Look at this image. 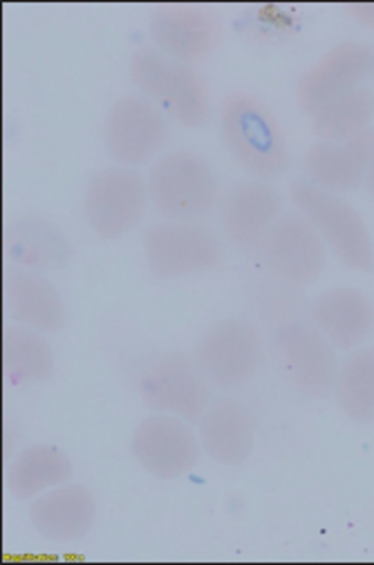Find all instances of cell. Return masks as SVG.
<instances>
[{
    "label": "cell",
    "mask_w": 374,
    "mask_h": 565,
    "mask_svg": "<svg viewBox=\"0 0 374 565\" xmlns=\"http://www.w3.org/2000/svg\"><path fill=\"white\" fill-rule=\"evenodd\" d=\"M220 132L224 149L258 180L282 178L291 167L289 145L278 115L258 95L238 90L222 99Z\"/></svg>",
    "instance_id": "6da1fadb"
},
{
    "label": "cell",
    "mask_w": 374,
    "mask_h": 565,
    "mask_svg": "<svg viewBox=\"0 0 374 565\" xmlns=\"http://www.w3.org/2000/svg\"><path fill=\"white\" fill-rule=\"evenodd\" d=\"M148 202L171 223H200L217 204L220 180L206 158L180 149L162 156L146 175Z\"/></svg>",
    "instance_id": "7a4b0ae2"
},
{
    "label": "cell",
    "mask_w": 374,
    "mask_h": 565,
    "mask_svg": "<svg viewBox=\"0 0 374 565\" xmlns=\"http://www.w3.org/2000/svg\"><path fill=\"white\" fill-rule=\"evenodd\" d=\"M132 86L186 128H202L211 115L204 77L195 65L169 58L158 47H139L130 58Z\"/></svg>",
    "instance_id": "3957f363"
},
{
    "label": "cell",
    "mask_w": 374,
    "mask_h": 565,
    "mask_svg": "<svg viewBox=\"0 0 374 565\" xmlns=\"http://www.w3.org/2000/svg\"><path fill=\"white\" fill-rule=\"evenodd\" d=\"M289 198L345 267L363 274L374 271V243L356 206L308 180L291 182Z\"/></svg>",
    "instance_id": "277c9868"
},
{
    "label": "cell",
    "mask_w": 374,
    "mask_h": 565,
    "mask_svg": "<svg viewBox=\"0 0 374 565\" xmlns=\"http://www.w3.org/2000/svg\"><path fill=\"white\" fill-rule=\"evenodd\" d=\"M263 355L265 343L254 323L222 319L200 337L193 360L211 386L234 391L256 377Z\"/></svg>",
    "instance_id": "5b68a950"
},
{
    "label": "cell",
    "mask_w": 374,
    "mask_h": 565,
    "mask_svg": "<svg viewBox=\"0 0 374 565\" xmlns=\"http://www.w3.org/2000/svg\"><path fill=\"white\" fill-rule=\"evenodd\" d=\"M274 355L289 384L306 397L325 399L334 393L339 373L336 348L314 323L289 321L271 334Z\"/></svg>",
    "instance_id": "8992f818"
},
{
    "label": "cell",
    "mask_w": 374,
    "mask_h": 565,
    "mask_svg": "<svg viewBox=\"0 0 374 565\" xmlns=\"http://www.w3.org/2000/svg\"><path fill=\"white\" fill-rule=\"evenodd\" d=\"M146 206V178L132 167H108L88 180L84 193L86 223L104 241L130 234L141 223Z\"/></svg>",
    "instance_id": "52a82bcc"
},
{
    "label": "cell",
    "mask_w": 374,
    "mask_h": 565,
    "mask_svg": "<svg viewBox=\"0 0 374 565\" xmlns=\"http://www.w3.org/2000/svg\"><path fill=\"white\" fill-rule=\"evenodd\" d=\"M143 258L160 278L204 274L222 263L217 234L202 223H156L143 234Z\"/></svg>",
    "instance_id": "ba28073f"
},
{
    "label": "cell",
    "mask_w": 374,
    "mask_h": 565,
    "mask_svg": "<svg viewBox=\"0 0 374 565\" xmlns=\"http://www.w3.org/2000/svg\"><path fill=\"white\" fill-rule=\"evenodd\" d=\"M169 121L164 110L143 95L119 97L104 119V145L121 167L153 160L167 145Z\"/></svg>",
    "instance_id": "9c48e42d"
},
{
    "label": "cell",
    "mask_w": 374,
    "mask_h": 565,
    "mask_svg": "<svg viewBox=\"0 0 374 565\" xmlns=\"http://www.w3.org/2000/svg\"><path fill=\"white\" fill-rule=\"evenodd\" d=\"M139 395L153 413L178 415L186 422H200L211 404V384L200 373L193 358L184 352H167L158 358L139 382Z\"/></svg>",
    "instance_id": "30bf717a"
},
{
    "label": "cell",
    "mask_w": 374,
    "mask_h": 565,
    "mask_svg": "<svg viewBox=\"0 0 374 565\" xmlns=\"http://www.w3.org/2000/svg\"><path fill=\"white\" fill-rule=\"evenodd\" d=\"M132 454L153 478L178 480L197 467L202 445L186 419L153 413L135 427Z\"/></svg>",
    "instance_id": "8fae6325"
},
{
    "label": "cell",
    "mask_w": 374,
    "mask_h": 565,
    "mask_svg": "<svg viewBox=\"0 0 374 565\" xmlns=\"http://www.w3.org/2000/svg\"><path fill=\"white\" fill-rule=\"evenodd\" d=\"M260 252L274 276L298 288L312 286L328 265V245L303 214H282Z\"/></svg>",
    "instance_id": "7c38bea8"
},
{
    "label": "cell",
    "mask_w": 374,
    "mask_h": 565,
    "mask_svg": "<svg viewBox=\"0 0 374 565\" xmlns=\"http://www.w3.org/2000/svg\"><path fill=\"white\" fill-rule=\"evenodd\" d=\"M372 67V47L356 41H345L328 50L303 77L298 79V104L312 117L330 99L365 86Z\"/></svg>",
    "instance_id": "4fadbf2b"
},
{
    "label": "cell",
    "mask_w": 374,
    "mask_h": 565,
    "mask_svg": "<svg viewBox=\"0 0 374 565\" xmlns=\"http://www.w3.org/2000/svg\"><path fill=\"white\" fill-rule=\"evenodd\" d=\"M153 45L173 61L193 65L213 54L222 41L220 21L202 8L169 6L153 12L148 23Z\"/></svg>",
    "instance_id": "5bb4252c"
},
{
    "label": "cell",
    "mask_w": 374,
    "mask_h": 565,
    "mask_svg": "<svg viewBox=\"0 0 374 565\" xmlns=\"http://www.w3.org/2000/svg\"><path fill=\"white\" fill-rule=\"evenodd\" d=\"M285 214L282 195L267 182L254 180L234 186L220 209L224 236L243 252H260L265 236Z\"/></svg>",
    "instance_id": "9a60e30c"
},
{
    "label": "cell",
    "mask_w": 374,
    "mask_h": 565,
    "mask_svg": "<svg viewBox=\"0 0 374 565\" xmlns=\"http://www.w3.org/2000/svg\"><path fill=\"white\" fill-rule=\"evenodd\" d=\"M202 451L217 465L241 467L256 447V429L252 411L232 397L213 399L197 422Z\"/></svg>",
    "instance_id": "2e32d148"
},
{
    "label": "cell",
    "mask_w": 374,
    "mask_h": 565,
    "mask_svg": "<svg viewBox=\"0 0 374 565\" xmlns=\"http://www.w3.org/2000/svg\"><path fill=\"white\" fill-rule=\"evenodd\" d=\"M30 521L50 543H74L90 534L97 521V501L84 484H61L34 499Z\"/></svg>",
    "instance_id": "e0dca14e"
},
{
    "label": "cell",
    "mask_w": 374,
    "mask_h": 565,
    "mask_svg": "<svg viewBox=\"0 0 374 565\" xmlns=\"http://www.w3.org/2000/svg\"><path fill=\"white\" fill-rule=\"evenodd\" d=\"M372 149L374 128L348 141H317L303 160L308 182L334 195L359 191L365 184Z\"/></svg>",
    "instance_id": "ac0fdd59"
},
{
    "label": "cell",
    "mask_w": 374,
    "mask_h": 565,
    "mask_svg": "<svg viewBox=\"0 0 374 565\" xmlns=\"http://www.w3.org/2000/svg\"><path fill=\"white\" fill-rule=\"evenodd\" d=\"M312 323L336 350H356L374 332V303L356 288H330L310 308Z\"/></svg>",
    "instance_id": "d6986e66"
},
{
    "label": "cell",
    "mask_w": 374,
    "mask_h": 565,
    "mask_svg": "<svg viewBox=\"0 0 374 565\" xmlns=\"http://www.w3.org/2000/svg\"><path fill=\"white\" fill-rule=\"evenodd\" d=\"M6 303L17 323L43 334H56L65 326V303L52 280L17 269L6 278Z\"/></svg>",
    "instance_id": "ffe728a7"
},
{
    "label": "cell",
    "mask_w": 374,
    "mask_h": 565,
    "mask_svg": "<svg viewBox=\"0 0 374 565\" xmlns=\"http://www.w3.org/2000/svg\"><path fill=\"white\" fill-rule=\"evenodd\" d=\"M74 465L65 451L54 445H32L23 449L8 469V491L19 501H32L41 493L70 482Z\"/></svg>",
    "instance_id": "44dd1931"
},
{
    "label": "cell",
    "mask_w": 374,
    "mask_h": 565,
    "mask_svg": "<svg viewBox=\"0 0 374 565\" xmlns=\"http://www.w3.org/2000/svg\"><path fill=\"white\" fill-rule=\"evenodd\" d=\"M6 377L14 386L43 384L54 377L56 360L43 332L28 326H10L3 334Z\"/></svg>",
    "instance_id": "7402d4cb"
},
{
    "label": "cell",
    "mask_w": 374,
    "mask_h": 565,
    "mask_svg": "<svg viewBox=\"0 0 374 565\" xmlns=\"http://www.w3.org/2000/svg\"><path fill=\"white\" fill-rule=\"evenodd\" d=\"M312 132L319 141H348L372 128L374 90L354 88L323 104L312 117Z\"/></svg>",
    "instance_id": "603a6c76"
},
{
    "label": "cell",
    "mask_w": 374,
    "mask_h": 565,
    "mask_svg": "<svg viewBox=\"0 0 374 565\" xmlns=\"http://www.w3.org/2000/svg\"><path fill=\"white\" fill-rule=\"evenodd\" d=\"M334 397L352 422H374V348H356L339 364Z\"/></svg>",
    "instance_id": "cb8c5ba5"
},
{
    "label": "cell",
    "mask_w": 374,
    "mask_h": 565,
    "mask_svg": "<svg viewBox=\"0 0 374 565\" xmlns=\"http://www.w3.org/2000/svg\"><path fill=\"white\" fill-rule=\"evenodd\" d=\"M8 249L12 258L32 269L61 267L72 254L65 236L52 223L41 218L14 223L12 232L8 234Z\"/></svg>",
    "instance_id": "d4e9b609"
},
{
    "label": "cell",
    "mask_w": 374,
    "mask_h": 565,
    "mask_svg": "<svg viewBox=\"0 0 374 565\" xmlns=\"http://www.w3.org/2000/svg\"><path fill=\"white\" fill-rule=\"evenodd\" d=\"M345 12L363 28L374 30V3H352V6H345Z\"/></svg>",
    "instance_id": "484cf974"
},
{
    "label": "cell",
    "mask_w": 374,
    "mask_h": 565,
    "mask_svg": "<svg viewBox=\"0 0 374 565\" xmlns=\"http://www.w3.org/2000/svg\"><path fill=\"white\" fill-rule=\"evenodd\" d=\"M365 186L370 191V195L374 198V149H372V156H370V164H367V175H365Z\"/></svg>",
    "instance_id": "4316f807"
},
{
    "label": "cell",
    "mask_w": 374,
    "mask_h": 565,
    "mask_svg": "<svg viewBox=\"0 0 374 565\" xmlns=\"http://www.w3.org/2000/svg\"><path fill=\"white\" fill-rule=\"evenodd\" d=\"M370 77L374 79V47H372V67H370Z\"/></svg>",
    "instance_id": "83f0119b"
}]
</instances>
